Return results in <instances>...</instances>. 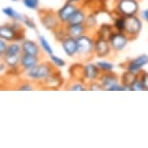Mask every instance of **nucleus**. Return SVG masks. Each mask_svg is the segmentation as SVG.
I'll list each match as a JSON object with an SVG mask.
<instances>
[{
  "label": "nucleus",
  "instance_id": "obj_4",
  "mask_svg": "<svg viewBox=\"0 0 148 148\" xmlns=\"http://www.w3.org/2000/svg\"><path fill=\"white\" fill-rule=\"evenodd\" d=\"M39 16H40V21L44 27L49 31L53 32L56 30L58 27H60L62 24L57 16L56 13H53L49 10H41L39 11Z\"/></svg>",
  "mask_w": 148,
  "mask_h": 148
},
{
  "label": "nucleus",
  "instance_id": "obj_12",
  "mask_svg": "<svg viewBox=\"0 0 148 148\" xmlns=\"http://www.w3.org/2000/svg\"><path fill=\"white\" fill-rule=\"evenodd\" d=\"M99 82H101V84L103 86V90L108 91L111 86L120 82V79L115 73L113 72L102 73L101 76L99 77Z\"/></svg>",
  "mask_w": 148,
  "mask_h": 148
},
{
  "label": "nucleus",
  "instance_id": "obj_8",
  "mask_svg": "<svg viewBox=\"0 0 148 148\" xmlns=\"http://www.w3.org/2000/svg\"><path fill=\"white\" fill-rule=\"evenodd\" d=\"M95 37V47H94V56L98 58H103L108 57V55L111 53L112 49L110 47V44L108 40L101 37Z\"/></svg>",
  "mask_w": 148,
  "mask_h": 148
},
{
  "label": "nucleus",
  "instance_id": "obj_7",
  "mask_svg": "<svg viewBox=\"0 0 148 148\" xmlns=\"http://www.w3.org/2000/svg\"><path fill=\"white\" fill-rule=\"evenodd\" d=\"M146 65H148V55L142 53L133 59L128 60L125 63V70L138 76L143 71V68Z\"/></svg>",
  "mask_w": 148,
  "mask_h": 148
},
{
  "label": "nucleus",
  "instance_id": "obj_42",
  "mask_svg": "<svg viewBox=\"0 0 148 148\" xmlns=\"http://www.w3.org/2000/svg\"><path fill=\"white\" fill-rule=\"evenodd\" d=\"M12 1H18V0H12Z\"/></svg>",
  "mask_w": 148,
  "mask_h": 148
},
{
  "label": "nucleus",
  "instance_id": "obj_14",
  "mask_svg": "<svg viewBox=\"0 0 148 148\" xmlns=\"http://www.w3.org/2000/svg\"><path fill=\"white\" fill-rule=\"evenodd\" d=\"M66 31L67 35L73 38H79L80 36L86 34L88 32V29L86 28L85 24H66Z\"/></svg>",
  "mask_w": 148,
  "mask_h": 148
},
{
  "label": "nucleus",
  "instance_id": "obj_18",
  "mask_svg": "<svg viewBox=\"0 0 148 148\" xmlns=\"http://www.w3.org/2000/svg\"><path fill=\"white\" fill-rule=\"evenodd\" d=\"M113 31H114V28H113L112 23L111 24L104 23V24H102L101 26L97 27L94 36H97V37H101V38L108 40V38H110V36L111 35V33Z\"/></svg>",
  "mask_w": 148,
  "mask_h": 148
},
{
  "label": "nucleus",
  "instance_id": "obj_34",
  "mask_svg": "<svg viewBox=\"0 0 148 148\" xmlns=\"http://www.w3.org/2000/svg\"><path fill=\"white\" fill-rule=\"evenodd\" d=\"M87 89L90 91H101L103 90V86L101 84V82H99V79H98L87 83Z\"/></svg>",
  "mask_w": 148,
  "mask_h": 148
},
{
  "label": "nucleus",
  "instance_id": "obj_1",
  "mask_svg": "<svg viewBox=\"0 0 148 148\" xmlns=\"http://www.w3.org/2000/svg\"><path fill=\"white\" fill-rule=\"evenodd\" d=\"M55 69L56 68L51 65V62L45 61V62H40L34 68L25 71V76L33 82H43L54 72Z\"/></svg>",
  "mask_w": 148,
  "mask_h": 148
},
{
  "label": "nucleus",
  "instance_id": "obj_31",
  "mask_svg": "<svg viewBox=\"0 0 148 148\" xmlns=\"http://www.w3.org/2000/svg\"><path fill=\"white\" fill-rule=\"evenodd\" d=\"M131 91H145L144 85L141 82L140 77H139V75L131 84Z\"/></svg>",
  "mask_w": 148,
  "mask_h": 148
},
{
  "label": "nucleus",
  "instance_id": "obj_41",
  "mask_svg": "<svg viewBox=\"0 0 148 148\" xmlns=\"http://www.w3.org/2000/svg\"><path fill=\"white\" fill-rule=\"evenodd\" d=\"M5 65H6V63H0V72L4 71L5 70Z\"/></svg>",
  "mask_w": 148,
  "mask_h": 148
},
{
  "label": "nucleus",
  "instance_id": "obj_39",
  "mask_svg": "<svg viewBox=\"0 0 148 148\" xmlns=\"http://www.w3.org/2000/svg\"><path fill=\"white\" fill-rule=\"evenodd\" d=\"M140 18L142 21L148 22V8L147 9H145L143 11H141L140 12Z\"/></svg>",
  "mask_w": 148,
  "mask_h": 148
},
{
  "label": "nucleus",
  "instance_id": "obj_10",
  "mask_svg": "<svg viewBox=\"0 0 148 148\" xmlns=\"http://www.w3.org/2000/svg\"><path fill=\"white\" fill-rule=\"evenodd\" d=\"M101 74V70L99 69L96 63L88 62L83 65V80L86 83L98 80Z\"/></svg>",
  "mask_w": 148,
  "mask_h": 148
},
{
  "label": "nucleus",
  "instance_id": "obj_43",
  "mask_svg": "<svg viewBox=\"0 0 148 148\" xmlns=\"http://www.w3.org/2000/svg\"><path fill=\"white\" fill-rule=\"evenodd\" d=\"M0 57H1V54H0Z\"/></svg>",
  "mask_w": 148,
  "mask_h": 148
},
{
  "label": "nucleus",
  "instance_id": "obj_5",
  "mask_svg": "<svg viewBox=\"0 0 148 148\" xmlns=\"http://www.w3.org/2000/svg\"><path fill=\"white\" fill-rule=\"evenodd\" d=\"M142 25L143 24H142L141 18H138L136 15L126 18V27H125L124 33L130 38L131 41L135 40L140 34Z\"/></svg>",
  "mask_w": 148,
  "mask_h": 148
},
{
  "label": "nucleus",
  "instance_id": "obj_11",
  "mask_svg": "<svg viewBox=\"0 0 148 148\" xmlns=\"http://www.w3.org/2000/svg\"><path fill=\"white\" fill-rule=\"evenodd\" d=\"M61 43V47L63 49V51L67 56L75 57L77 55L79 47H77V40L76 38L67 36L65 39H63Z\"/></svg>",
  "mask_w": 148,
  "mask_h": 148
},
{
  "label": "nucleus",
  "instance_id": "obj_33",
  "mask_svg": "<svg viewBox=\"0 0 148 148\" xmlns=\"http://www.w3.org/2000/svg\"><path fill=\"white\" fill-rule=\"evenodd\" d=\"M22 3L28 9L37 10L40 4V0H22Z\"/></svg>",
  "mask_w": 148,
  "mask_h": 148
},
{
  "label": "nucleus",
  "instance_id": "obj_30",
  "mask_svg": "<svg viewBox=\"0 0 148 148\" xmlns=\"http://www.w3.org/2000/svg\"><path fill=\"white\" fill-rule=\"evenodd\" d=\"M49 60H51V64L55 67V68H63V67L66 66V61L62 59L61 57L55 55L54 53L49 55Z\"/></svg>",
  "mask_w": 148,
  "mask_h": 148
},
{
  "label": "nucleus",
  "instance_id": "obj_24",
  "mask_svg": "<svg viewBox=\"0 0 148 148\" xmlns=\"http://www.w3.org/2000/svg\"><path fill=\"white\" fill-rule=\"evenodd\" d=\"M136 77H138L136 75L127 71V70H125V72L122 73L121 77H120V82H121V84H123V85L131 86V84H132L134 80L136 79Z\"/></svg>",
  "mask_w": 148,
  "mask_h": 148
},
{
  "label": "nucleus",
  "instance_id": "obj_21",
  "mask_svg": "<svg viewBox=\"0 0 148 148\" xmlns=\"http://www.w3.org/2000/svg\"><path fill=\"white\" fill-rule=\"evenodd\" d=\"M112 25L115 31L124 32L125 27H126V18L123 16L115 15V16L112 18Z\"/></svg>",
  "mask_w": 148,
  "mask_h": 148
},
{
  "label": "nucleus",
  "instance_id": "obj_19",
  "mask_svg": "<svg viewBox=\"0 0 148 148\" xmlns=\"http://www.w3.org/2000/svg\"><path fill=\"white\" fill-rule=\"evenodd\" d=\"M87 14L85 12V9L83 7H79L77 10L75 12L73 16L70 19L68 24H82L85 22Z\"/></svg>",
  "mask_w": 148,
  "mask_h": 148
},
{
  "label": "nucleus",
  "instance_id": "obj_13",
  "mask_svg": "<svg viewBox=\"0 0 148 148\" xmlns=\"http://www.w3.org/2000/svg\"><path fill=\"white\" fill-rule=\"evenodd\" d=\"M39 63H40V56L22 53L21 56V61H19V67L23 71H27V70L34 68Z\"/></svg>",
  "mask_w": 148,
  "mask_h": 148
},
{
  "label": "nucleus",
  "instance_id": "obj_26",
  "mask_svg": "<svg viewBox=\"0 0 148 148\" xmlns=\"http://www.w3.org/2000/svg\"><path fill=\"white\" fill-rule=\"evenodd\" d=\"M84 24H85L86 28L88 29V31L97 28L98 26H97V15L96 14H94V13L88 14L87 16H86Z\"/></svg>",
  "mask_w": 148,
  "mask_h": 148
},
{
  "label": "nucleus",
  "instance_id": "obj_38",
  "mask_svg": "<svg viewBox=\"0 0 148 148\" xmlns=\"http://www.w3.org/2000/svg\"><path fill=\"white\" fill-rule=\"evenodd\" d=\"M7 47H8V45L6 43V41L3 40V39H0V54H1V56H3L5 54Z\"/></svg>",
  "mask_w": 148,
  "mask_h": 148
},
{
  "label": "nucleus",
  "instance_id": "obj_27",
  "mask_svg": "<svg viewBox=\"0 0 148 148\" xmlns=\"http://www.w3.org/2000/svg\"><path fill=\"white\" fill-rule=\"evenodd\" d=\"M39 42H40V46L41 49L46 52L47 55H51L53 53V49H52V47L51 46L49 42L47 40L44 36H39Z\"/></svg>",
  "mask_w": 148,
  "mask_h": 148
},
{
  "label": "nucleus",
  "instance_id": "obj_20",
  "mask_svg": "<svg viewBox=\"0 0 148 148\" xmlns=\"http://www.w3.org/2000/svg\"><path fill=\"white\" fill-rule=\"evenodd\" d=\"M70 76L74 80H83V64H74L69 70Z\"/></svg>",
  "mask_w": 148,
  "mask_h": 148
},
{
  "label": "nucleus",
  "instance_id": "obj_2",
  "mask_svg": "<svg viewBox=\"0 0 148 148\" xmlns=\"http://www.w3.org/2000/svg\"><path fill=\"white\" fill-rule=\"evenodd\" d=\"M77 40V56L80 59L84 61H88L89 59L93 58L94 56V47H95V37L94 35H88L87 33L79 38Z\"/></svg>",
  "mask_w": 148,
  "mask_h": 148
},
{
  "label": "nucleus",
  "instance_id": "obj_35",
  "mask_svg": "<svg viewBox=\"0 0 148 148\" xmlns=\"http://www.w3.org/2000/svg\"><path fill=\"white\" fill-rule=\"evenodd\" d=\"M22 22H23L24 25L27 26L28 28H30V29H36V23H35V21H33L32 18H27V16H24V18H23V21H22Z\"/></svg>",
  "mask_w": 148,
  "mask_h": 148
},
{
  "label": "nucleus",
  "instance_id": "obj_9",
  "mask_svg": "<svg viewBox=\"0 0 148 148\" xmlns=\"http://www.w3.org/2000/svg\"><path fill=\"white\" fill-rule=\"evenodd\" d=\"M77 8H79L77 4L71 3V2H68V1H67L62 7L59 8V9L57 10L56 14L61 22V24H63V25L68 24L73 15H74L75 12L77 10Z\"/></svg>",
  "mask_w": 148,
  "mask_h": 148
},
{
  "label": "nucleus",
  "instance_id": "obj_17",
  "mask_svg": "<svg viewBox=\"0 0 148 148\" xmlns=\"http://www.w3.org/2000/svg\"><path fill=\"white\" fill-rule=\"evenodd\" d=\"M43 83L45 85L47 86L49 88H58L62 85L63 83V79L61 77L60 72L57 71V69L54 70V72L49 76L46 80H44Z\"/></svg>",
  "mask_w": 148,
  "mask_h": 148
},
{
  "label": "nucleus",
  "instance_id": "obj_28",
  "mask_svg": "<svg viewBox=\"0 0 148 148\" xmlns=\"http://www.w3.org/2000/svg\"><path fill=\"white\" fill-rule=\"evenodd\" d=\"M67 89L71 91H84L87 89V83L82 80H74Z\"/></svg>",
  "mask_w": 148,
  "mask_h": 148
},
{
  "label": "nucleus",
  "instance_id": "obj_3",
  "mask_svg": "<svg viewBox=\"0 0 148 148\" xmlns=\"http://www.w3.org/2000/svg\"><path fill=\"white\" fill-rule=\"evenodd\" d=\"M139 11L138 0H115L113 14L125 18L138 15Z\"/></svg>",
  "mask_w": 148,
  "mask_h": 148
},
{
  "label": "nucleus",
  "instance_id": "obj_36",
  "mask_svg": "<svg viewBox=\"0 0 148 148\" xmlns=\"http://www.w3.org/2000/svg\"><path fill=\"white\" fill-rule=\"evenodd\" d=\"M139 77H140L141 82L143 83L145 90H148V73L142 71L140 74H139Z\"/></svg>",
  "mask_w": 148,
  "mask_h": 148
},
{
  "label": "nucleus",
  "instance_id": "obj_37",
  "mask_svg": "<svg viewBox=\"0 0 148 148\" xmlns=\"http://www.w3.org/2000/svg\"><path fill=\"white\" fill-rule=\"evenodd\" d=\"M18 89L21 91H32V90H34V86L28 82H26V83H22V84L19 85Z\"/></svg>",
  "mask_w": 148,
  "mask_h": 148
},
{
  "label": "nucleus",
  "instance_id": "obj_22",
  "mask_svg": "<svg viewBox=\"0 0 148 148\" xmlns=\"http://www.w3.org/2000/svg\"><path fill=\"white\" fill-rule=\"evenodd\" d=\"M2 13L5 14L8 18L13 19L14 21H22L24 18V16L21 14L18 13L12 7H5L2 9Z\"/></svg>",
  "mask_w": 148,
  "mask_h": 148
},
{
  "label": "nucleus",
  "instance_id": "obj_6",
  "mask_svg": "<svg viewBox=\"0 0 148 148\" xmlns=\"http://www.w3.org/2000/svg\"><path fill=\"white\" fill-rule=\"evenodd\" d=\"M130 38L125 34L124 32L114 31L111 33V35L108 38V42L110 44V47L114 52H121L126 49V47L130 43Z\"/></svg>",
  "mask_w": 148,
  "mask_h": 148
},
{
  "label": "nucleus",
  "instance_id": "obj_29",
  "mask_svg": "<svg viewBox=\"0 0 148 148\" xmlns=\"http://www.w3.org/2000/svg\"><path fill=\"white\" fill-rule=\"evenodd\" d=\"M21 55H16V56H3L4 62L9 68H14V67L19 66V61H21Z\"/></svg>",
  "mask_w": 148,
  "mask_h": 148
},
{
  "label": "nucleus",
  "instance_id": "obj_40",
  "mask_svg": "<svg viewBox=\"0 0 148 148\" xmlns=\"http://www.w3.org/2000/svg\"><path fill=\"white\" fill-rule=\"evenodd\" d=\"M68 2H71V3H75V4H79L80 2L83 1V0H67Z\"/></svg>",
  "mask_w": 148,
  "mask_h": 148
},
{
  "label": "nucleus",
  "instance_id": "obj_16",
  "mask_svg": "<svg viewBox=\"0 0 148 148\" xmlns=\"http://www.w3.org/2000/svg\"><path fill=\"white\" fill-rule=\"evenodd\" d=\"M18 31V30H16L11 24L0 25V39H3L6 42H15Z\"/></svg>",
  "mask_w": 148,
  "mask_h": 148
},
{
  "label": "nucleus",
  "instance_id": "obj_25",
  "mask_svg": "<svg viewBox=\"0 0 148 148\" xmlns=\"http://www.w3.org/2000/svg\"><path fill=\"white\" fill-rule=\"evenodd\" d=\"M96 64H97V66L99 67V69L101 70L102 73L113 72L114 68H115V66H114L113 63H111V62H110V61L105 60V59L98 60L96 62Z\"/></svg>",
  "mask_w": 148,
  "mask_h": 148
},
{
  "label": "nucleus",
  "instance_id": "obj_15",
  "mask_svg": "<svg viewBox=\"0 0 148 148\" xmlns=\"http://www.w3.org/2000/svg\"><path fill=\"white\" fill-rule=\"evenodd\" d=\"M21 46L22 53L38 55V56H40L41 47L36 42L32 41V40H24V41H22Z\"/></svg>",
  "mask_w": 148,
  "mask_h": 148
},
{
  "label": "nucleus",
  "instance_id": "obj_23",
  "mask_svg": "<svg viewBox=\"0 0 148 148\" xmlns=\"http://www.w3.org/2000/svg\"><path fill=\"white\" fill-rule=\"evenodd\" d=\"M21 46L18 43H12L8 45V47L5 52V56H16V55H21ZM3 55V56H4Z\"/></svg>",
  "mask_w": 148,
  "mask_h": 148
},
{
  "label": "nucleus",
  "instance_id": "obj_32",
  "mask_svg": "<svg viewBox=\"0 0 148 148\" xmlns=\"http://www.w3.org/2000/svg\"><path fill=\"white\" fill-rule=\"evenodd\" d=\"M53 33H54V36H55V38H56V40L59 42H61L63 39H65L67 36H68L67 35L66 27L65 25H63V24L60 27H58L56 30H54Z\"/></svg>",
  "mask_w": 148,
  "mask_h": 148
}]
</instances>
